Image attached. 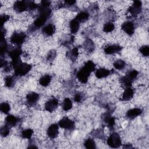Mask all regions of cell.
Listing matches in <instances>:
<instances>
[{
    "mask_svg": "<svg viewBox=\"0 0 149 149\" xmlns=\"http://www.w3.org/2000/svg\"><path fill=\"white\" fill-rule=\"evenodd\" d=\"M102 119L109 127H113L115 124V119L109 113H105L102 115Z\"/></svg>",
    "mask_w": 149,
    "mask_h": 149,
    "instance_id": "13",
    "label": "cell"
},
{
    "mask_svg": "<svg viewBox=\"0 0 149 149\" xmlns=\"http://www.w3.org/2000/svg\"><path fill=\"white\" fill-rule=\"evenodd\" d=\"M84 145L86 148L94 149L96 147L95 141L92 139H87L84 143Z\"/></svg>",
    "mask_w": 149,
    "mask_h": 149,
    "instance_id": "32",
    "label": "cell"
},
{
    "mask_svg": "<svg viewBox=\"0 0 149 149\" xmlns=\"http://www.w3.org/2000/svg\"><path fill=\"white\" fill-rule=\"evenodd\" d=\"M51 81V77L48 74H45L41 76L39 80V83L43 87L48 86Z\"/></svg>",
    "mask_w": 149,
    "mask_h": 149,
    "instance_id": "25",
    "label": "cell"
},
{
    "mask_svg": "<svg viewBox=\"0 0 149 149\" xmlns=\"http://www.w3.org/2000/svg\"><path fill=\"white\" fill-rule=\"evenodd\" d=\"M142 3L140 1H135L133 4L129 8L128 12L132 15H137L141 11Z\"/></svg>",
    "mask_w": 149,
    "mask_h": 149,
    "instance_id": "6",
    "label": "cell"
},
{
    "mask_svg": "<svg viewBox=\"0 0 149 149\" xmlns=\"http://www.w3.org/2000/svg\"><path fill=\"white\" fill-rule=\"evenodd\" d=\"M0 110L5 114H8L10 110V105L8 102H2L0 105Z\"/></svg>",
    "mask_w": 149,
    "mask_h": 149,
    "instance_id": "33",
    "label": "cell"
},
{
    "mask_svg": "<svg viewBox=\"0 0 149 149\" xmlns=\"http://www.w3.org/2000/svg\"><path fill=\"white\" fill-rule=\"evenodd\" d=\"M10 18V16L8 15H6V14H3V15H2L1 16V27H2L3 25L4 24V23L7 22Z\"/></svg>",
    "mask_w": 149,
    "mask_h": 149,
    "instance_id": "42",
    "label": "cell"
},
{
    "mask_svg": "<svg viewBox=\"0 0 149 149\" xmlns=\"http://www.w3.org/2000/svg\"><path fill=\"white\" fill-rule=\"evenodd\" d=\"M115 29V25L112 22L106 23L103 27V31L105 33H109Z\"/></svg>",
    "mask_w": 149,
    "mask_h": 149,
    "instance_id": "34",
    "label": "cell"
},
{
    "mask_svg": "<svg viewBox=\"0 0 149 149\" xmlns=\"http://www.w3.org/2000/svg\"><path fill=\"white\" fill-rule=\"evenodd\" d=\"M89 14L86 12H81L79 13L75 17L79 22H84L88 20Z\"/></svg>",
    "mask_w": 149,
    "mask_h": 149,
    "instance_id": "27",
    "label": "cell"
},
{
    "mask_svg": "<svg viewBox=\"0 0 149 149\" xmlns=\"http://www.w3.org/2000/svg\"><path fill=\"white\" fill-rule=\"evenodd\" d=\"M126 63L122 59H118L114 62L113 63V66L115 69L118 70H122L125 67Z\"/></svg>",
    "mask_w": 149,
    "mask_h": 149,
    "instance_id": "31",
    "label": "cell"
},
{
    "mask_svg": "<svg viewBox=\"0 0 149 149\" xmlns=\"http://www.w3.org/2000/svg\"><path fill=\"white\" fill-rule=\"evenodd\" d=\"M83 99L82 95L80 93H77L74 96V100L77 102H80Z\"/></svg>",
    "mask_w": 149,
    "mask_h": 149,
    "instance_id": "43",
    "label": "cell"
},
{
    "mask_svg": "<svg viewBox=\"0 0 149 149\" xmlns=\"http://www.w3.org/2000/svg\"><path fill=\"white\" fill-rule=\"evenodd\" d=\"M75 3H76V1H66L65 2V3L66 5H68V6L73 5H74Z\"/></svg>",
    "mask_w": 149,
    "mask_h": 149,
    "instance_id": "45",
    "label": "cell"
},
{
    "mask_svg": "<svg viewBox=\"0 0 149 149\" xmlns=\"http://www.w3.org/2000/svg\"><path fill=\"white\" fill-rule=\"evenodd\" d=\"M17 122L18 118L12 115H8L5 118V125L10 128L15 126Z\"/></svg>",
    "mask_w": 149,
    "mask_h": 149,
    "instance_id": "15",
    "label": "cell"
},
{
    "mask_svg": "<svg viewBox=\"0 0 149 149\" xmlns=\"http://www.w3.org/2000/svg\"><path fill=\"white\" fill-rule=\"evenodd\" d=\"M22 54V51L20 47H16L11 49L9 52V56L12 60L20 58V55Z\"/></svg>",
    "mask_w": 149,
    "mask_h": 149,
    "instance_id": "19",
    "label": "cell"
},
{
    "mask_svg": "<svg viewBox=\"0 0 149 149\" xmlns=\"http://www.w3.org/2000/svg\"><path fill=\"white\" fill-rule=\"evenodd\" d=\"M5 84L7 87L10 88L15 84V80L12 76H8L5 79Z\"/></svg>",
    "mask_w": 149,
    "mask_h": 149,
    "instance_id": "36",
    "label": "cell"
},
{
    "mask_svg": "<svg viewBox=\"0 0 149 149\" xmlns=\"http://www.w3.org/2000/svg\"><path fill=\"white\" fill-rule=\"evenodd\" d=\"M27 4V8L28 10H33L36 9L38 6L34 1H26Z\"/></svg>",
    "mask_w": 149,
    "mask_h": 149,
    "instance_id": "40",
    "label": "cell"
},
{
    "mask_svg": "<svg viewBox=\"0 0 149 149\" xmlns=\"http://www.w3.org/2000/svg\"><path fill=\"white\" fill-rule=\"evenodd\" d=\"M55 31V27L52 24H48L42 28V32L46 36H52Z\"/></svg>",
    "mask_w": 149,
    "mask_h": 149,
    "instance_id": "16",
    "label": "cell"
},
{
    "mask_svg": "<svg viewBox=\"0 0 149 149\" xmlns=\"http://www.w3.org/2000/svg\"><path fill=\"white\" fill-rule=\"evenodd\" d=\"M7 51V44L6 42L5 38L1 39V44H0V51L1 55H3Z\"/></svg>",
    "mask_w": 149,
    "mask_h": 149,
    "instance_id": "37",
    "label": "cell"
},
{
    "mask_svg": "<svg viewBox=\"0 0 149 149\" xmlns=\"http://www.w3.org/2000/svg\"><path fill=\"white\" fill-rule=\"evenodd\" d=\"M142 113V110L140 108H133L127 111L126 113V116L129 119H134V118L140 115Z\"/></svg>",
    "mask_w": 149,
    "mask_h": 149,
    "instance_id": "18",
    "label": "cell"
},
{
    "mask_svg": "<svg viewBox=\"0 0 149 149\" xmlns=\"http://www.w3.org/2000/svg\"><path fill=\"white\" fill-rule=\"evenodd\" d=\"M39 94L35 92H30L27 94L26 100L29 106H33L39 99Z\"/></svg>",
    "mask_w": 149,
    "mask_h": 149,
    "instance_id": "8",
    "label": "cell"
},
{
    "mask_svg": "<svg viewBox=\"0 0 149 149\" xmlns=\"http://www.w3.org/2000/svg\"><path fill=\"white\" fill-rule=\"evenodd\" d=\"M47 19H48L47 17L41 15H39V16L35 20L33 23V26L36 28L41 27L45 24Z\"/></svg>",
    "mask_w": 149,
    "mask_h": 149,
    "instance_id": "22",
    "label": "cell"
},
{
    "mask_svg": "<svg viewBox=\"0 0 149 149\" xmlns=\"http://www.w3.org/2000/svg\"><path fill=\"white\" fill-rule=\"evenodd\" d=\"M9 133H10V127H8V126H6V125L1 128L0 133H1V136L6 137L9 135Z\"/></svg>",
    "mask_w": 149,
    "mask_h": 149,
    "instance_id": "38",
    "label": "cell"
},
{
    "mask_svg": "<svg viewBox=\"0 0 149 149\" xmlns=\"http://www.w3.org/2000/svg\"><path fill=\"white\" fill-rule=\"evenodd\" d=\"M69 27L72 33H76L78 31L80 27L79 22L76 18L71 20V21L69 23Z\"/></svg>",
    "mask_w": 149,
    "mask_h": 149,
    "instance_id": "20",
    "label": "cell"
},
{
    "mask_svg": "<svg viewBox=\"0 0 149 149\" xmlns=\"http://www.w3.org/2000/svg\"><path fill=\"white\" fill-rule=\"evenodd\" d=\"M111 71L105 68H100L96 70L95 72V76L98 79H102L107 77L111 73Z\"/></svg>",
    "mask_w": 149,
    "mask_h": 149,
    "instance_id": "17",
    "label": "cell"
},
{
    "mask_svg": "<svg viewBox=\"0 0 149 149\" xmlns=\"http://www.w3.org/2000/svg\"><path fill=\"white\" fill-rule=\"evenodd\" d=\"M84 49L87 52H91L94 49V42L90 39L86 40L83 44Z\"/></svg>",
    "mask_w": 149,
    "mask_h": 149,
    "instance_id": "24",
    "label": "cell"
},
{
    "mask_svg": "<svg viewBox=\"0 0 149 149\" xmlns=\"http://www.w3.org/2000/svg\"><path fill=\"white\" fill-rule=\"evenodd\" d=\"M79 55V49L77 47H74L73 49H72L70 51H69L66 53V56L72 60V61H75Z\"/></svg>",
    "mask_w": 149,
    "mask_h": 149,
    "instance_id": "23",
    "label": "cell"
},
{
    "mask_svg": "<svg viewBox=\"0 0 149 149\" xmlns=\"http://www.w3.org/2000/svg\"><path fill=\"white\" fill-rule=\"evenodd\" d=\"M90 73L91 72L83 66L77 72L76 76L79 81H80L82 83H86L88 81V79Z\"/></svg>",
    "mask_w": 149,
    "mask_h": 149,
    "instance_id": "5",
    "label": "cell"
},
{
    "mask_svg": "<svg viewBox=\"0 0 149 149\" xmlns=\"http://www.w3.org/2000/svg\"><path fill=\"white\" fill-rule=\"evenodd\" d=\"M122 47L119 45L113 44L106 46L104 48V51L106 54H113L119 52L122 50Z\"/></svg>",
    "mask_w": 149,
    "mask_h": 149,
    "instance_id": "11",
    "label": "cell"
},
{
    "mask_svg": "<svg viewBox=\"0 0 149 149\" xmlns=\"http://www.w3.org/2000/svg\"><path fill=\"white\" fill-rule=\"evenodd\" d=\"M56 51L54 50H51L48 53L47 55V60L48 61H52L56 56Z\"/></svg>",
    "mask_w": 149,
    "mask_h": 149,
    "instance_id": "41",
    "label": "cell"
},
{
    "mask_svg": "<svg viewBox=\"0 0 149 149\" xmlns=\"http://www.w3.org/2000/svg\"><path fill=\"white\" fill-rule=\"evenodd\" d=\"M139 51L144 56H148L149 55V47L148 45H143L140 48Z\"/></svg>",
    "mask_w": 149,
    "mask_h": 149,
    "instance_id": "39",
    "label": "cell"
},
{
    "mask_svg": "<svg viewBox=\"0 0 149 149\" xmlns=\"http://www.w3.org/2000/svg\"><path fill=\"white\" fill-rule=\"evenodd\" d=\"M50 1H47V0H44L41 1V5L40 6H42V7H47V8H49V5H50Z\"/></svg>",
    "mask_w": 149,
    "mask_h": 149,
    "instance_id": "44",
    "label": "cell"
},
{
    "mask_svg": "<svg viewBox=\"0 0 149 149\" xmlns=\"http://www.w3.org/2000/svg\"><path fill=\"white\" fill-rule=\"evenodd\" d=\"M138 74H139V73L136 70H132L127 72L125 75V76L133 82L137 78Z\"/></svg>",
    "mask_w": 149,
    "mask_h": 149,
    "instance_id": "29",
    "label": "cell"
},
{
    "mask_svg": "<svg viewBox=\"0 0 149 149\" xmlns=\"http://www.w3.org/2000/svg\"><path fill=\"white\" fill-rule=\"evenodd\" d=\"M13 9L18 12H23L27 9L26 2L24 1H17L13 4Z\"/></svg>",
    "mask_w": 149,
    "mask_h": 149,
    "instance_id": "12",
    "label": "cell"
},
{
    "mask_svg": "<svg viewBox=\"0 0 149 149\" xmlns=\"http://www.w3.org/2000/svg\"><path fill=\"white\" fill-rule=\"evenodd\" d=\"M58 126L65 129L72 130L74 128V123L68 117H64L59 121Z\"/></svg>",
    "mask_w": 149,
    "mask_h": 149,
    "instance_id": "4",
    "label": "cell"
},
{
    "mask_svg": "<svg viewBox=\"0 0 149 149\" xmlns=\"http://www.w3.org/2000/svg\"><path fill=\"white\" fill-rule=\"evenodd\" d=\"M26 38V35L23 32H13L10 37V42L16 45L22 44Z\"/></svg>",
    "mask_w": 149,
    "mask_h": 149,
    "instance_id": "3",
    "label": "cell"
},
{
    "mask_svg": "<svg viewBox=\"0 0 149 149\" xmlns=\"http://www.w3.org/2000/svg\"><path fill=\"white\" fill-rule=\"evenodd\" d=\"M33 134V130L31 129H26L22 130L21 133V136L23 139H30Z\"/></svg>",
    "mask_w": 149,
    "mask_h": 149,
    "instance_id": "30",
    "label": "cell"
},
{
    "mask_svg": "<svg viewBox=\"0 0 149 149\" xmlns=\"http://www.w3.org/2000/svg\"><path fill=\"white\" fill-rule=\"evenodd\" d=\"M122 29L128 35L131 36L134 32V26L132 22L127 21L124 22L121 26Z\"/></svg>",
    "mask_w": 149,
    "mask_h": 149,
    "instance_id": "10",
    "label": "cell"
},
{
    "mask_svg": "<svg viewBox=\"0 0 149 149\" xmlns=\"http://www.w3.org/2000/svg\"><path fill=\"white\" fill-rule=\"evenodd\" d=\"M84 67L86 68L88 71H90L91 73L95 70V65L94 63L91 61H87L84 65Z\"/></svg>",
    "mask_w": 149,
    "mask_h": 149,
    "instance_id": "35",
    "label": "cell"
},
{
    "mask_svg": "<svg viewBox=\"0 0 149 149\" xmlns=\"http://www.w3.org/2000/svg\"><path fill=\"white\" fill-rule=\"evenodd\" d=\"M58 125L54 123L51 125L47 129V135L50 139H55L58 135Z\"/></svg>",
    "mask_w": 149,
    "mask_h": 149,
    "instance_id": "9",
    "label": "cell"
},
{
    "mask_svg": "<svg viewBox=\"0 0 149 149\" xmlns=\"http://www.w3.org/2000/svg\"><path fill=\"white\" fill-rule=\"evenodd\" d=\"M72 107V102L69 98H65L63 101L62 108L63 111H67L70 110Z\"/></svg>",
    "mask_w": 149,
    "mask_h": 149,
    "instance_id": "26",
    "label": "cell"
},
{
    "mask_svg": "<svg viewBox=\"0 0 149 149\" xmlns=\"http://www.w3.org/2000/svg\"><path fill=\"white\" fill-rule=\"evenodd\" d=\"M31 69V66L26 63L22 62L15 69V74L17 76H23L28 73Z\"/></svg>",
    "mask_w": 149,
    "mask_h": 149,
    "instance_id": "1",
    "label": "cell"
},
{
    "mask_svg": "<svg viewBox=\"0 0 149 149\" xmlns=\"http://www.w3.org/2000/svg\"><path fill=\"white\" fill-rule=\"evenodd\" d=\"M134 95V90L130 87L127 88L125 90L122 96V101H127L130 100Z\"/></svg>",
    "mask_w": 149,
    "mask_h": 149,
    "instance_id": "14",
    "label": "cell"
},
{
    "mask_svg": "<svg viewBox=\"0 0 149 149\" xmlns=\"http://www.w3.org/2000/svg\"><path fill=\"white\" fill-rule=\"evenodd\" d=\"M120 83L123 87L127 88L130 87L133 82L125 76L122 77L120 79Z\"/></svg>",
    "mask_w": 149,
    "mask_h": 149,
    "instance_id": "28",
    "label": "cell"
},
{
    "mask_svg": "<svg viewBox=\"0 0 149 149\" xmlns=\"http://www.w3.org/2000/svg\"><path fill=\"white\" fill-rule=\"evenodd\" d=\"M107 144L112 148H118L122 144L121 139L117 133H112L107 139Z\"/></svg>",
    "mask_w": 149,
    "mask_h": 149,
    "instance_id": "2",
    "label": "cell"
},
{
    "mask_svg": "<svg viewBox=\"0 0 149 149\" xmlns=\"http://www.w3.org/2000/svg\"><path fill=\"white\" fill-rule=\"evenodd\" d=\"M58 105V101L55 98H52L47 101L45 104V109L47 111L52 112H53Z\"/></svg>",
    "mask_w": 149,
    "mask_h": 149,
    "instance_id": "7",
    "label": "cell"
},
{
    "mask_svg": "<svg viewBox=\"0 0 149 149\" xmlns=\"http://www.w3.org/2000/svg\"><path fill=\"white\" fill-rule=\"evenodd\" d=\"M74 41V37L72 35H65L62 37L61 40V43L62 45L68 46L72 44Z\"/></svg>",
    "mask_w": 149,
    "mask_h": 149,
    "instance_id": "21",
    "label": "cell"
}]
</instances>
